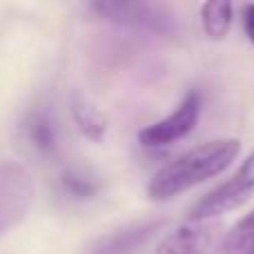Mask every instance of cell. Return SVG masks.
<instances>
[{"label":"cell","instance_id":"cell-3","mask_svg":"<svg viewBox=\"0 0 254 254\" xmlns=\"http://www.w3.org/2000/svg\"><path fill=\"white\" fill-rule=\"evenodd\" d=\"M254 194V152L239 165V170L216 185L214 190L201 196L196 205L190 210V221H212L221 214L241 207Z\"/></svg>","mask_w":254,"mask_h":254},{"label":"cell","instance_id":"cell-5","mask_svg":"<svg viewBox=\"0 0 254 254\" xmlns=\"http://www.w3.org/2000/svg\"><path fill=\"white\" fill-rule=\"evenodd\" d=\"M201 107H203L201 94L190 92L172 114H167L165 119L156 121V123L147 125L145 129H140L138 143L143 145V147L156 149V147H167V145L185 138V136L192 134L194 127H196L198 116H201Z\"/></svg>","mask_w":254,"mask_h":254},{"label":"cell","instance_id":"cell-4","mask_svg":"<svg viewBox=\"0 0 254 254\" xmlns=\"http://www.w3.org/2000/svg\"><path fill=\"white\" fill-rule=\"evenodd\" d=\"M34 179L16 161H0V237L16 228L34 203Z\"/></svg>","mask_w":254,"mask_h":254},{"label":"cell","instance_id":"cell-13","mask_svg":"<svg viewBox=\"0 0 254 254\" xmlns=\"http://www.w3.org/2000/svg\"><path fill=\"white\" fill-rule=\"evenodd\" d=\"M243 31H246L248 40L254 45V2L243 7Z\"/></svg>","mask_w":254,"mask_h":254},{"label":"cell","instance_id":"cell-8","mask_svg":"<svg viewBox=\"0 0 254 254\" xmlns=\"http://www.w3.org/2000/svg\"><path fill=\"white\" fill-rule=\"evenodd\" d=\"M25 136L38 154L52 156L58 149V125L54 116L43 107H36L25 119Z\"/></svg>","mask_w":254,"mask_h":254},{"label":"cell","instance_id":"cell-6","mask_svg":"<svg viewBox=\"0 0 254 254\" xmlns=\"http://www.w3.org/2000/svg\"><path fill=\"white\" fill-rule=\"evenodd\" d=\"M219 250H223L219 223L188 221L163 237L152 254H219Z\"/></svg>","mask_w":254,"mask_h":254},{"label":"cell","instance_id":"cell-9","mask_svg":"<svg viewBox=\"0 0 254 254\" xmlns=\"http://www.w3.org/2000/svg\"><path fill=\"white\" fill-rule=\"evenodd\" d=\"M69 110H71V119H74L76 127L80 129V134H83L85 138L94 140V143H101L107 136V119L101 114V110H98L94 103H89L85 96L76 94V96L71 98Z\"/></svg>","mask_w":254,"mask_h":254},{"label":"cell","instance_id":"cell-1","mask_svg":"<svg viewBox=\"0 0 254 254\" xmlns=\"http://www.w3.org/2000/svg\"><path fill=\"white\" fill-rule=\"evenodd\" d=\"M239 152L241 143L237 138H212L196 145L163 165L149 179L147 196L152 201H170L228 170Z\"/></svg>","mask_w":254,"mask_h":254},{"label":"cell","instance_id":"cell-10","mask_svg":"<svg viewBox=\"0 0 254 254\" xmlns=\"http://www.w3.org/2000/svg\"><path fill=\"white\" fill-rule=\"evenodd\" d=\"M234 7L230 2H203L201 4V25L210 40H223L232 25Z\"/></svg>","mask_w":254,"mask_h":254},{"label":"cell","instance_id":"cell-7","mask_svg":"<svg viewBox=\"0 0 254 254\" xmlns=\"http://www.w3.org/2000/svg\"><path fill=\"white\" fill-rule=\"evenodd\" d=\"M163 228H165L163 219L125 225L105 237H98L85 248L83 254H138Z\"/></svg>","mask_w":254,"mask_h":254},{"label":"cell","instance_id":"cell-2","mask_svg":"<svg viewBox=\"0 0 254 254\" xmlns=\"http://www.w3.org/2000/svg\"><path fill=\"white\" fill-rule=\"evenodd\" d=\"M89 11L96 13L98 18L112 22V25L125 27L131 31H145L152 36H172L179 34V18L170 7L161 2H123V0H103V2H92Z\"/></svg>","mask_w":254,"mask_h":254},{"label":"cell","instance_id":"cell-12","mask_svg":"<svg viewBox=\"0 0 254 254\" xmlns=\"http://www.w3.org/2000/svg\"><path fill=\"white\" fill-rule=\"evenodd\" d=\"M223 254H254V210L239 219L223 239Z\"/></svg>","mask_w":254,"mask_h":254},{"label":"cell","instance_id":"cell-11","mask_svg":"<svg viewBox=\"0 0 254 254\" xmlns=\"http://www.w3.org/2000/svg\"><path fill=\"white\" fill-rule=\"evenodd\" d=\"M61 190L71 201H89L101 192V183L89 172L80 170V167H69L61 174Z\"/></svg>","mask_w":254,"mask_h":254}]
</instances>
